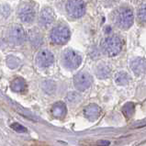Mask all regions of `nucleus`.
I'll return each instance as SVG.
<instances>
[{"label":"nucleus","instance_id":"ddd939ff","mask_svg":"<svg viewBox=\"0 0 146 146\" xmlns=\"http://www.w3.org/2000/svg\"><path fill=\"white\" fill-rule=\"evenodd\" d=\"M51 112L54 118L64 119L66 113H67V108H66L65 104L64 102L59 101L53 104L51 108Z\"/></svg>","mask_w":146,"mask_h":146},{"label":"nucleus","instance_id":"9b49d317","mask_svg":"<svg viewBox=\"0 0 146 146\" xmlns=\"http://www.w3.org/2000/svg\"><path fill=\"white\" fill-rule=\"evenodd\" d=\"M84 114L86 119H88L91 121L98 119V117L101 114V108L96 104H90L84 110Z\"/></svg>","mask_w":146,"mask_h":146},{"label":"nucleus","instance_id":"0eeeda50","mask_svg":"<svg viewBox=\"0 0 146 146\" xmlns=\"http://www.w3.org/2000/svg\"><path fill=\"white\" fill-rule=\"evenodd\" d=\"M19 17L21 21L25 23H31L35 19V9L32 5L24 3L19 9Z\"/></svg>","mask_w":146,"mask_h":146},{"label":"nucleus","instance_id":"f03ea898","mask_svg":"<svg viewBox=\"0 0 146 146\" xmlns=\"http://www.w3.org/2000/svg\"><path fill=\"white\" fill-rule=\"evenodd\" d=\"M122 49V41L119 37L113 35L107 37L102 42V50L108 56L113 57L118 55Z\"/></svg>","mask_w":146,"mask_h":146},{"label":"nucleus","instance_id":"412c9836","mask_svg":"<svg viewBox=\"0 0 146 146\" xmlns=\"http://www.w3.org/2000/svg\"><path fill=\"white\" fill-rule=\"evenodd\" d=\"M108 144H110V143H108V141H100L98 143V145L99 146H107Z\"/></svg>","mask_w":146,"mask_h":146},{"label":"nucleus","instance_id":"423d86ee","mask_svg":"<svg viewBox=\"0 0 146 146\" xmlns=\"http://www.w3.org/2000/svg\"><path fill=\"white\" fill-rule=\"evenodd\" d=\"M93 83V78L88 73L80 72L74 77V85L79 91H85L88 89Z\"/></svg>","mask_w":146,"mask_h":146},{"label":"nucleus","instance_id":"7ed1b4c3","mask_svg":"<svg viewBox=\"0 0 146 146\" xmlns=\"http://www.w3.org/2000/svg\"><path fill=\"white\" fill-rule=\"evenodd\" d=\"M70 36H71V33H70L69 28L67 26H65V25L59 24L52 30L50 38H51L52 43L62 45L69 40Z\"/></svg>","mask_w":146,"mask_h":146},{"label":"nucleus","instance_id":"f3484780","mask_svg":"<svg viewBox=\"0 0 146 146\" xmlns=\"http://www.w3.org/2000/svg\"><path fill=\"white\" fill-rule=\"evenodd\" d=\"M135 110V107L133 103H127L122 107V113L127 119H131Z\"/></svg>","mask_w":146,"mask_h":146},{"label":"nucleus","instance_id":"39448f33","mask_svg":"<svg viewBox=\"0 0 146 146\" xmlns=\"http://www.w3.org/2000/svg\"><path fill=\"white\" fill-rule=\"evenodd\" d=\"M66 11L70 17L79 19L85 14L86 5L83 0H68L66 4Z\"/></svg>","mask_w":146,"mask_h":146},{"label":"nucleus","instance_id":"20e7f679","mask_svg":"<svg viewBox=\"0 0 146 146\" xmlns=\"http://www.w3.org/2000/svg\"><path fill=\"white\" fill-rule=\"evenodd\" d=\"M62 64L68 69H76L82 62V57L78 52L74 50H65L62 55Z\"/></svg>","mask_w":146,"mask_h":146},{"label":"nucleus","instance_id":"aec40b11","mask_svg":"<svg viewBox=\"0 0 146 146\" xmlns=\"http://www.w3.org/2000/svg\"><path fill=\"white\" fill-rule=\"evenodd\" d=\"M11 128L13 129L14 131H18V132H27V129L25 128L23 125L19 124V123H12L11 124Z\"/></svg>","mask_w":146,"mask_h":146},{"label":"nucleus","instance_id":"6e6552de","mask_svg":"<svg viewBox=\"0 0 146 146\" xmlns=\"http://www.w3.org/2000/svg\"><path fill=\"white\" fill-rule=\"evenodd\" d=\"M25 39H26V34H25L24 29L19 26V25H13L9 30V40L12 43L16 45L22 44Z\"/></svg>","mask_w":146,"mask_h":146},{"label":"nucleus","instance_id":"6ab92c4d","mask_svg":"<svg viewBox=\"0 0 146 146\" xmlns=\"http://www.w3.org/2000/svg\"><path fill=\"white\" fill-rule=\"evenodd\" d=\"M138 17L141 21L146 22V4L141 7L138 11Z\"/></svg>","mask_w":146,"mask_h":146},{"label":"nucleus","instance_id":"dca6fc26","mask_svg":"<svg viewBox=\"0 0 146 146\" xmlns=\"http://www.w3.org/2000/svg\"><path fill=\"white\" fill-rule=\"evenodd\" d=\"M110 68L107 64H101L98 66L97 68V76L100 79H105L110 76Z\"/></svg>","mask_w":146,"mask_h":146},{"label":"nucleus","instance_id":"f257e3e1","mask_svg":"<svg viewBox=\"0 0 146 146\" xmlns=\"http://www.w3.org/2000/svg\"><path fill=\"white\" fill-rule=\"evenodd\" d=\"M113 21L116 26L122 29L128 30L133 24V12L130 7H121L113 12Z\"/></svg>","mask_w":146,"mask_h":146},{"label":"nucleus","instance_id":"9d476101","mask_svg":"<svg viewBox=\"0 0 146 146\" xmlns=\"http://www.w3.org/2000/svg\"><path fill=\"white\" fill-rule=\"evenodd\" d=\"M54 19H55V15L52 8L50 7H44L40 13V19L39 21L40 24L43 27H48L49 25H51Z\"/></svg>","mask_w":146,"mask_h":146},{"label":"nucleus","instance_id":"2eb2a0df","mask_svg":"<svg viewBox=\"0 0 146 146\" xmlns=\"http://www.w3.org/2000/svg\"><path fill=\"white\" fill-rule=\"evenodd\" d=\"M131 78H130V76L125 73V72H119L117 74V76L115 77V82L117 85L119 86H126L129 84V82H130Z\"/></svg>","mask_w":146,"mask_h":146},{"label":"nucleus","instance_id":"1a4fd4ad","mask_svg":"<svg viewBox=\"0 0 146 146\" xmlns=\"http://www.w3.org/2000/svg\"><path fill=\"white\" fill-rule=\"evenodd\" d=\"M54 62L53 54L49 50H41L36 56V64L41 68H47Z\"/></svg>","mask_w":146,"mask_h":146},{"label":"nucleus","instance_id":"a211bd4d","mask_svg":"<svg viewBox=\"0 0 146 146\" xmlns=\"http://www.w3.org/2000/svg\"><path fill=\"white\" fill-rule=\"evenodd\" d=\"M30 40L31 41V43L33 45H35V46H39L42 42V37L36 31H32L30 32Z\"/></svg>","mask_w":146,"mask_h":146},{"label":"nucleus","instance_id":"4468645a","mask_svg":"<svg viewBox=\"0 0 146 146\" xmlns=\"http://www.w3.org/2000/svg\"><path fill=\"white\" fill-rule=\"evenodd\" d=\"M27 83L22 77H17L11 82L10 87L11 89L17 93H22L27 89Z\"/></svg>","mask_w":146,"mask_h":146},{"label":"nucleus","instance_id":"f8f14e48","mask_svg":"<svg viewBox=\"0 0 146 146\" xmlns=\"http://www.w3.org/2000/svg\"><path fill=\"white\" fill-rule=\"evenodd\" d=\"M131 68L136 76H141L146 72V60L143 58H136L131 61Z\"/></svg>","mask_w":146,"mask_h":146}]
</instances>
